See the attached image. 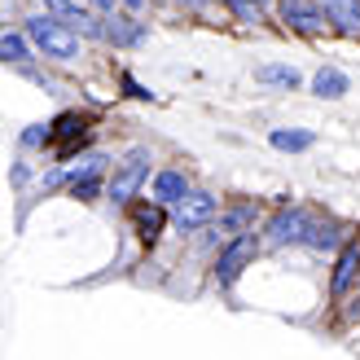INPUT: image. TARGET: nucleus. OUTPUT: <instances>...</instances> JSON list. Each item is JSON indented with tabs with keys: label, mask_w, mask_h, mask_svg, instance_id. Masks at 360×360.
Returning <instances> with one entry per match:
<instances>
[{
	"label": "nucleus",
	"mask_w": 360,
	"mask_h": 360,
	"mask_svg": "<svg viewBox=\"0 0 360 360\" xmlns=\"http://www.w3.org/2000/svg\"><path fill=\"white\" fill-rule=\"evenodd\" d=\"M84 128H88L84 115H62L58 123H53V136H58V141H70V136H79Z\"/></svg>",
	"instance_id": "dca6fc26"
},
{
	"label": "nucleus",
	"mask_w": 360,
	"mask_h": 360,
	"mask_svg": "<svg viewBox=\"0 0 360 360\" xmlns=\"http://www.w3.org/2000/svg\"><path fill=\"white\" fill-rule=\"evenodd\" d=\"M281 13H285V22L295 31H308V35H316L326 27V13H321L312 0H281Z\"/></svg>",
	"instance_id": "423d86ee"
},
{
	"label": "nucleus",
	"mask_w": 360,
	"mask_h": 360,
	"mask_svg": "<svg viewBox=\"0 0 360 360\" xmlns=\"http://www.w3.org/2000/svg\"><path fill=\"white\" fill-rule=\"evenodd\" d=\"M123 5H128V9H141V5H146V0H123Z\"/></svg>",
	"instance_id": "412c9836"
},
{
	"label": "nucleus",
	"mask_w": 360,
	"mask_h": 360,
	"mask_svg": "<svg viewBox=\"0 0 360 360\" xmlns=\"http://www.w3.org/2000/svg\"><path fill=\"white\" fill-rule=\"evenodd\" d=\"M312 141H316L312 132H285V128L273 132V146H277V150H308Z\"/></svg>",
	"instance_id": "2eb2a0df"
},
{
	"label": "nucleus",
	"mask_w": 360,
	"mask_h": 360,
	"mask_svg": "<svg viewBox=\"0 0 360 360\" xmlns=\"http://www.w3.org/2000/svg\"><path fill=\"white\" fill-rule=\"evenodd\" d=\"M255 250H259V246H255V233H242V238L220 255V264H215V281H220V285H233L242 268L255 259Z\"/></svg>",
	"instance_id": "7ed1b4c3"
},
{
	"label": "nucleus",
	"mask_w": 360,
	"mask_h": 360,
	"mask_svg": "<svg viewBox=\"0 0 360 360\" xmlns=\"http://www.w3.org/2000/svg\"><path fill=\"white\" fill-rule=\"evenodd\" d=\"M146 172H150V154H146V150H132V154L119 163V172L110 176V198H115V202H128V198L141 189Z\"/></svg>",
	"instance_id": "f03ea898"
},
{
	"label": "nucleus",
	"mask_w": 360,
	"mask_h": 360,
	"mask_svg": "<svg viewBox=\"0 0 360 360\" xmlns=\"http://www.w3.org/2000/svg\"><path fill=\"white\" fill-rule=\"evenodd\" d=\"M0 53H5V62H22V58H27V44H22V35H5V44H0Z\"/></svg>",
	"instance_id": "f3484780"
},
{
	"label": "nucleus",
	"mask_w": 360,
	"mask_h": 360,
	"mask_svg": "<svg viewBox=\"0 0 360 360\" xmlns=\"http://www.w3.org/2000/svg\"><path fill=\"white\" fill-rule=\"evenodd\" d=\"M246 215H250V207H242V211H233V215H229V220H224L220 229H242V224H246Z\"/></svg>",
	"instance_id": "aec40b11"
},
{
	"label": "nucleus",
	"mask_w": 360,
	"mask_h": 360,
	"mask_svg": "<svg viewBox=\"0 0 360 360\" xmlns=\"http://www.w3.org/2000/svg\"><path fill=\"white\" fill-rule=\"evenodd\" d=\"M105 35H110L115 44H132V40H141V27L132 22V18H110V27H105Z\"/></svg>",
	"instance_id": "ddd939ff"
},
{
	"label": "nucleus",
	"mask_w": 360,
	"mask_h": 360,
	"mask_svg": "<svg viewBox=\"0 0 360 360\" xmlns=\"http://www.w3.org/2000/svg\"><path fill=\"white\" fill-rule=\"evenodd\" d=\"M259 5H264V0H259Z\"/></svg>",
	"instance_id": "4be33fe9"
},
{
	"label": "nucleus",
	"mask_w": 360,
	"mask_h": 360,
	"mask_svg": "<svg viewBox=\"0 0 360 360\" xmlns=\"http://www.w3.org/2000/svg\"><path fill=\"white\" fill-rule=\"evenodd\" d=\"M215 215V198L211 193H189L185 202H176V229H198V224H207Z\"/></svg>",
	"instance_id": "39448f33"
},
{
	"label": "nucleus",
	"mask_w": 360,
	"mask_h": 360,
	"mask_svg": "<svg viewBox=\"0 0 360 360\" xmlns=\"http://www.w3.org/2000/svg\"><path fill=\"white\" fill-rule=\"evenodd\" d=\"M44 9H49V13H58L66 27H75V31H84V35H101L97 18L88 13V9H79V5H70V0H44Z\"/></svg>",
	"instance_id": "0eeeda50"
},
{
	"label": "nucleus",
	"mask_w": 360,
	"mask_h": 360,
	"mask_svg": "<svg viewBox=\"0 0 360 360\" xmlns=\"http://www.w3.org/2000/svg\"><path fill=\"white\" fill-rule=\"evenodd\" d=\"M326 13H330L347 35L360 31V0H326Z\"/></svg>",
	"instance_id": "9d476101"
},
{
	"label": "nucleus",
	"mask_w": 360,
	"mask_h": 360,
	"mask_svg": "<svg viewBox=\"0 0 360 360\" xmlns=\"http://www.w3.org/2000/svg\"><path fill=\"white\" fill-rule=\"evenodd\" d=\"M312 88H316V97H343L347 93V75L343 70H334V66H326V70H316V79H312Z\"/></svg>",
	"instance_id": "9b49d317"
},
{
	"label": "nucleus",
	"mask_w": 360,
	"mask_h": 360,
	"mask_svg": "<svg viewBox=\"0 0 360 360\" xmlns=\"http://www.w3.org/2000/svg\"><path fill=\"white\" fill-rule=\"evenodd\" d=\"M255 79H264V84H285V88H299V70H295V66H259V70H255Z\"/></svg>",
	"instance_id": "4468645a"
},
{
	"label": "nucleus",
	"mask_w": 360,
	"mask_h": 360,
	"mask_svg": "<svg viewBox=\"0 0 360 360\" xmlns=\"http://www.w3.org/2000/svg\"><path fill=\"white\" fill-rule=\"evenodd\" d=\"M356 268H360V242H347L343 246V259H338V268H334V295H343L347 285H352Z\"/></svg>",
	"instance_id": "1a4fd4ad"
},
{
	"label": "nucleus",
	"mask_w": 360,
	"mask_h": 360,
	"mask_svg": "<svg viewBox=\"0 0 360 360\" xmlns=\"http://www.w3.org/2000/svg\"><path fill=\"white\" fill-rule=\"evenodd\" d=\"M70 189H75V198H84V202H88V198H97V180H75Z\"/></svg>",
	"instance_id": "a211bd4d"
},
{
	"label": "nucleus",
	"mask_w": 360,
	"mask_h": 360,
	"mask_svg": "<svg viewBox=\"0 0 360 360\" xmlns=\"http://www.w3.org/2000/svg\"><path fill=\"white\" fill-rule=\"evenodd\" d=\"M189 198V185H185V176L180 172H158L154 180V202L163 207V202H185Z\"/></svg>",
	"instance_id": "6e6552de"
},
{
	"label": "nucleus",
	"mask_w": 360,
	"mask_h": 360,
	"mask_svg": "<svg viewBox=\"0 0 360 360\" xmlns=\"http://www.w3.org/2000/svg\"><path fill=\"white\" fill-rule=\"evenodd\" d=\"M312 246H334L338 238H334V229H312V238H308Z\"/></svg>",
	"instance_id": "6ab92c4d"
},
{
	"label": "nucleus",
	"mask_w": 360,
	"mask_h": 360,
	"mask_svg": "<svg viewBox=\"0 0 360 360\" xmlns=\"http://www.w3.org/2000/svg\"><path fill=\"white\" fill-rule=\"evenodd\" d=\"M132 220H136V229H141V238H146V242H154L158 238V229H163V207H136V215H132Z\"/></svg>",
	"instance_id": "f8f14e48"
},
{
	"label": "nucleus",
	"mask_w": 360,
	"mask_h": 360,
	"mask_svg": "<svg viewBox=\"0 0 360 360\" xmlns=\"http://www.w3.org/2000/svg\"><path fill=\"white\" fill-rule=\"evenodd\" d=\"M268 242L273 246H285V242H308V211H277L273 224H268Z\"/></svg>",
	"instance_id": "20e7f679"
},
{
	"label": "nucleus",
	"mask_w": 360,
	"mask_h": 360,
	"mask_svg": "<svg viewBox=\"0 0 360 360\" xmlns=\"http://www.w3.org/2000/svg\"><path fill=\"white\" fill-rule=\"evenodd\" d=\"M27 35L44 49V58H62V62H66V58H75V53H79V35L62 31L58 22H44V18H31V22H27Z\"/></svg>",
	"instance_id": "f257e3e1"
}]
</instances>
